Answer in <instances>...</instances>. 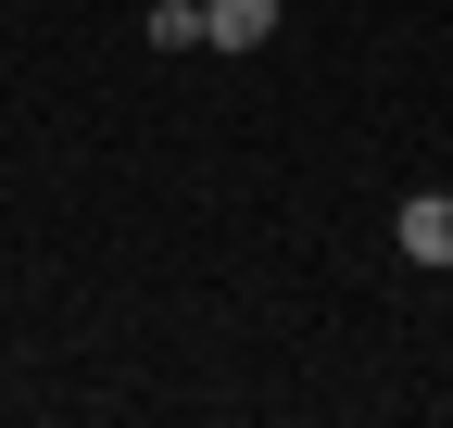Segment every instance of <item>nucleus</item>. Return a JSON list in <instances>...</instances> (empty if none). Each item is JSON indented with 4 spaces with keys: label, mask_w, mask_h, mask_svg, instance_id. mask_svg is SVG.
<instances>
[{
    "label": "nucleus",
    "mask_w": 453,
    "mask_h": 428,
    "mask_svg": "<svg viewBox=\"0 0 453 428\" xmlns=\"http://www.w3.org/2000/svg\"><path fill=\"white\" fill-rule=\"evenodd\" d=\"M202 38L214 50H265L277 38V0H202Z\"/></svg>",
    "instance_id": "nucleus-2"
},
{
    "label": "nucleus",
    "mask_w": 453,
    "mask_h": 428,
    "mask_svg": "<svg viewBox=\"0 0 453 428\" xmlns=\"http://www.w3.org/2000/svg\"><path fill=\"white\" fill-rule=\"evenodd\" d=\"M390 240H403V264H428V278H441V264H453V189H416L403 214H390Z\"/></svg>",
    "instance_id": "nucleus-1"
},
{
    "label": "nucleus",
    "mask_w": 453,
    "mask_h": 428,
    "mask_svg": "<svg viewBox=\"0 0 453 428\" xmlns=\"http://www.w3.org/2000/svg\"><path fill=\"white\" fill-rule=\"evenodd\" d=\"M139 38H151V50H202V0H151Z\"/></svg>",
    "instance_id": "nucleus-3"
}]
</instances>
